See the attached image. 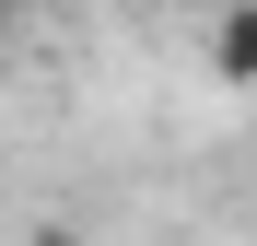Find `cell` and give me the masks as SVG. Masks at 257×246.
<instances>
[{
  "label": "cell",
  "mask_w": 257,
  "mask_h": 246,
  "mask_svg": "<svg viewBox=\"0 0 257 246\" xmlns=\"http://www.w3.org/2000/svg\"><path fill=\"white\" fill-rule=\"evenodd\" d=\"M210 70H222L234 94H257V0H234V12L210 24Z\"/></svg>",
  "instance_id": "cell-1"
},
{
  "label": "cell",
  "mask_w": 257,
  "mask_h": 246,
  "mask_svg": "<svg viewBox=\"0 0 257 246\" xmlns=\"http://www.w3.org/2000/svg\"><path fill=\"white\" fill-rule=\"evenodd\" d=\"M24 246H82V234H70V223H35V234H24Z\"/></svg>",
  "instance_id": "cell-2"
}]
</instances>
